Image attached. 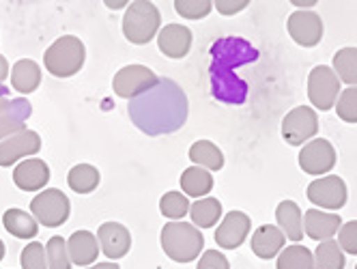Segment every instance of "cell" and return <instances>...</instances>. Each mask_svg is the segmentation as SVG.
Returning <instances> with one entry per match:
<instances>
[{
  "label": "cell",
  "instance_id": "obj_1",
  "mask_svg": "<svg viewBox=\"0 0 357 269\" xmlns=\"http://www.w3.org/2000/svg\"><path fill=\"white\" fill-rule=\"evenodd\" d=\"M132 123L146 136H164L181 130L188 121V97L183 89L170 78L160 82L130 100Z\"/></svg>",
  "mask_w": 357,
  "mask_h": 269
},
{
  "label": "cell",
  "instance_id": "obj_2",
  "mask_svg": "<svg viewBox=\"0 0 357 269\" xmlns=\"http://www.w3.org/2000/svg\"><path fill=\"white\" fill-rule=\"evenodd\" d=\"M259 50L241 37H222L211 45V91L218 102L239 106L248 97V82L237 76V67L254 63Z\"/></svg>",
  "mask_w": 357,
  "mask_h": 269
},
{
  "label": "cell",
  "instance_id": "obj_3",
  "mask_svg": "<svg viewBox=\"0 0 357 269\" xmlns=\"http://www.w3.org/2000/svg\"><path fill=\"white\" fill-rule=\"evenodd\" d=\"M160 241L166 256L176 263H192L205 250V237H202V233L194 224L181 222V220L178 222H168L162 229Z\"/></svg>",
  "mask_w": 357,
  "mask_h": 269
},
{
  "label": "cell",
  "instance_id": "obj_4",
  "mask_svg": "<svg viewBox=\"0 0 357 269\" xmlns=\"http://www.w3.org/2000/svg\"><path fill=\"white\" fill-rule=\"evenodd\" d=\"M84 56H86L84 43L78 37L65 35V37H59L45 50L43 65L56 78H71L82 69Z\"/></svg>",
  "mask_w": 357,
  "mask_h": 269
},
{
  "label": "cell",
  "instance_id": "obj_5",
  "mask_svg": "<svg viewBox=\"0 0 357 269\" xmlns=\"http://www.w3.org/2000/svg\"><path fill=\"white\" fill-rule=\"evenodd\" d=\"M160 26H162V13L153 3L136 0V3L127 7L125 17H123V35L130 43H136V45L149 43L158 35Z\"/></svg>",
  "mask_w": 357,
  "mask_h": 269
},
{
  "label": "cell",
  "instance_id": "obj_6",
  "mask_svg": "<svg viewBox=\"0 0 357 269\" xmlns=\"http://www.w3.org/2000/svg\"><path fill=\"white\" fill-rule=\"evenodd\" d=\"M69 211H71L69 199L56 187L43 190L31 201V213L35 215L37 222H41V226H47V229H56L65 224Z\"/></svg>",
  "mask_w": 357,
  "mask_h": 269
},
{
  "label": "cell",
  "instance_id": "obj_7",
  "mask_svg": "<svg viewBox=\"0 0 357 269\" xmlns=\"http://www.w3.org/2000/svg\"><path fill=\"white\" fill-rule=\"evenodd\" d=\"M340 95V80L334 69L327 65H319L308 76V97L310 104L317 110H331L338 102Z\"/></svg>",
  "mask_w": 357,
  "mask_h": 269
},
{
  "label": "cell",
  "instance_id": "obj_8",
  "mask_svg": "<svg viewBox=\"0 0 357 269\" xmlns=\"http://www.w3.org/2000/svg\"><path fill=\"white\" fill-rule=\"evenodd\" d=\"M160 82V78L144 65H127L121 71H116V76L112 80V89L123 100H134L136 95L153 89Z\"/></svg>",
  "mask_w": 357,
  "mask_h": 269
},
{
  "label": "cell",
  "instance_id": "obj_9",
  "mask_svg": "<svg viewBox=\"0 0 357 269\" xmlns=\"http://www.w3.org/2000/svg\"><path fill=\"white\" fill-rule=\"evenodd\" d=\"M336 149L325 138H314L299 151V168L305 175L321 177L336 166Z\"/></svg>",
  "mask_w": 357,
  "mask_h": 269
},
{
  "label": "cell",
  "instance_id": "obj_10",
  "mask_svg": "<svg viewBox=\"0 0 357 269\" xmlns=\"http://www.w3.org/2000/svg\"><path fill=\"white\" fill-rule=\"evenodd\" d=\"M317 132H319V118L310 106L293 108L282 121V138L293 146H301L303 142H308L310 138L317 136Z\"/></svg>",
  "mask_w": 357,
  "mask_h": 269
},
{
  "label": "cell",
  "instance_id": "obj_11",
  "mask_svg": "<svg viewBox=\"0 0 357 269\" xmlns=\"http://www.w3.org/2000/svg\"><path fill=\"white\" fill-rule=\"evenodd\" d=\"M305 194H308L310 203L329 211H338L347 205V185L336 175H327L312 181Z\"/></svg>",
  "mask_w": 357,
  "mask_h": 269
},
{
  "label": "cell",
  "instance_id": "obj_12",
  "mask_svg": "<svg viewBox=\"0 0 357 269\" xmlns=\"http://www.w3.org/2000/svg\"><path fill=\"white\" fill-rule=\"evenodd\" d=\"M289 35L301 47H314L323 37V20L317 11H295L289 15Z\"/></svg>",
  "mask_w": 357,
  "mask_h": 269
},
{
  "label": "cell",
  "instance_id": "obj_13",
  "mask_svg": "<svg viewBox=\"0 0 357 269\" xmlns=\"http://www.w3.org/2000/svg\"><path fill=\"white\" fill-rule=\"evenodd\" d=\"M41 149V136L33 130H22L0 142V166H13L17 160L35 155Z\"/></svg>",
  "mask_w": 357,
  "mask_h": 269
},
{
  "label": "cell",
  "instance_id": "obj_14",
  "mask_svg": "<svg viewBox=\"0 0 357 269\" xmlns=\"http://www.w3.org/2000/svg\"><path fill=\"white\" fill-rule=\"evenodd\" d=\"M250 229H252V220L243 211H231L224 215L222 224L215 231V243L224 250H235L245 241Z\"/></svg>",
  "mask_w": 357,
  "mask_h": 269
},
{
  "label": "cell",
  "instance_id": "obj_15",
  "mask_svg": "<svg viewBox=\"0 0 357 269\" xmlns=\"http://www.w3.org/2000/svg\"><path fill=\"white\" fill-rule=\"evenodd\" d=\"M158 47L168 59H183L192 47V31L183 24H168L158 35Z\"/></svg>",
  "mask_w": 357,
  "mask_h": 269
},
{
  "label": "cell",
  "instance_id": "obj_16",
  "mask_svg": "<svg viewBox=\"0 0 357 269\" xmlns=\"http://www.w3.org/2000/svg\"><path fill=\"white\" fill-rule=\"evenodd\" d=\"M97 241L108 259H123L132 248V235L119 222H106L97 231Z\"/></svg>",
  "mask_w": 357,
  "mask_h": 269
},
{
  "label": "cell",
  "instance_id": "obj_17",
  "mask_svg": "<svg viewBox=\"0 0 357 269\" xmlns=\"http://www.w3.org/2000/svg\"><path fill=\"white\" fill-rule=\"evenodd\" d=\"M340 226H342V217L336 213H327L319 209H310L303 213V235H308L314 241L334 239Z\"/></svg>",
  "mask_w": 357,
  "mask_h": 269
},
{
  "label": "cell",
  "instance_id": "obj_18",
  "mask_svg": "<svg viewBox=\"0 0 357 269\" xmlns=\"http://www.w3.org/2000/svg\"><path fill=\"white\" fill-rule=\"evenodd\" d=\"M13 181L24 192H37L50 181V168L43 160H24L13 170Z\"/></svg>",
  "mask_w": 357,
  "mask_h": 269
},
{
  "label": "cell",
  "instance_id": "obj_19",
  "mask_svg": "<svg viewBox=\"0 0 357 269\" xmlns=\"http://www.w3.org/2000/svg\"><path fill=\"white\" fill-rule=\"evenodd\" d=\"M31 112H33V108H31L29 100H24V97L11 100L9 106L0 112V142L22 130H26V121H29Z\"/></svg>",
  "mask_w": 357,
  "mask_h": 269
},
{
  "label": "cell",
  "instance_id": "obj_20",
  "mask_svg": "<svg viewBox=\"0 0 357 269\" xmlns=\"http://www.w3.org/2000/svg\"><path fill=\"white\" fill-rule=\"evenodd\" d=\"M67 252L71 263L86 267L93 265L99 256V246H97V237L91 231H75L71 233L67 241Z\"/></svg>",
  "mask_w": 357,
  "mask_h": 269
},
{
  "label": "cell",
  "instance_id": "obj_21",
  "mask_svg": "<svg viewBox=\"0 0 357 269\" xmlns=\"http://www.w3.org/2000/svg\"><path fill=\"white\" fill-rule=\"evenodd\" d=\"M284 241H287V237L282 231L273 224H265L252 235V250L259 259L269 261L284 250Z\"/></svg>",
  "mask_w": 357,
  "mask_h": 269
},
{
  "label": "cell",
  "instance_id": "obj_22",
  "mask_svg": "<svg viewBox=\"0 0 357 269\" xmlns=\"http://www.w3.org/2000/svg\"><path fill=\"white\" fill-rule=\"evenodd\" d=\"M278 229L291 241H301L303 237V213L295 201H282L275 207Z\"/></svg>",
  "mask_w": 357,
  "mask_h": 269
},
{
  "label": "cell",
  "instance_id": "obj_23",
  "mask_svg": "<svg viewBox=\"0 0 357 269\" xmlns=\"http://www.w3.org/2000/svg\"><path fill=\"white\" fill-rule=\"evenodd\" d=\"M11 84L22 95H29V93L37 91L41 84V67L31 59L17 61L11 69Z\"/></svg>",
  "mask_w": 357,
  "mask_h": 269
},
{
  "label": "cell",
  "instance_id": "obj_24",
  "mask_svg": "<svg viewBox=\"0 0 357 269\" xmlns=\"http://www.w3.org/2000/svg\"><path fill=\"white\" fill-rule=\"evenodd\" d=\"M181 187L188 197L192 199H202L213 190V177L207 168H200V166H190L183 170L181 175Z\"/></svg>",
  "mask_w": 357,
  "mask_h": 269
},
{
  "label": "cell",
  "instance_id": "obj_25",
  "mask_svg": "<svg viewBox=\"0 0 357 269\" xmlns=\"http://www.w3.org/2000/svg\"><path fill=\"white\" fill-rule=\"evenodd\" d=\"M3 224L17 239H33L39 233L37 220L24 209H7L3 215Z\"/></svg>",
  "mask_w": 357,
  "mask_h": 269
},
{
  "label": "cell",
  "instance_id": "obj_26",
  "mask_svg": "<svg viewBox=\"0 0 357 269\" xmlns=\"http://www.w3.org/2000/svg\"><path fill=\"white\" fill-rule=\"evenodd\" d=\"M190 160L207 170H222L224 166V153L211 140H196L190 146Z\"/></svg>",
  "mask_w": 357,
  "mask_h": 269
},
{
  "label": "cell",
  "instance_id": "obj_27",
  "mask_svg": "<svg viewBox=\"0 0 357 269\" xmlns=\"http://www.w3.org/2000/svg\"><path fill=\"white\" fill-rule=\"evenodd\" d=\"M190 217L196 229H211L222 217V203L218 199H200L190 207Z\"/></svg>",
  "mask_w": 357,
  "mask_h": 269
},
{
  "label": "cell",
  "instance_id": "obj_28",
  "mask_svg": "<svg viewBox=\"0 0 357 269\" xmlns=\"http://www.w3.org/2000/svg\"><path fill=\"white\" fill-rule=\"evenodd\" d=\"M67 183L75 194H91L99 185V170L91 164H78L69 170Z\"/></svg>",
  "mask_w": 357,
  "mask_h": 269
},
{
  "label": "cell",
  "instance_id": "obj_29",
  "mask_svg": "<svg viewBox=\"0 0 357 269\" xmlns=\"http://www.w3.org/2000/svg\"><path fill=\"white\" fill-rule=\"evenodd\" d=\"M275 269H314V254L310 248L295 243L280 252Z\"/></svg>",
  "mask_w": 357,
  "mask_h": 269
},
{
  "label": "cell",
  "instance_id": "obj_30",
  "mask_svg": "<svg viewBox=\"0 0 357 269\" xmlns=\"http://www.w3.org/2000/svg\"><path fill=\"white\" fill-rule=\"evenodd\" d=\"M334 73L349 86H357V47H342L334 54Z\"/></svg>",
  "mask_w": 357,
  "mask_h": 269
},
{
  "label": "cell",
  "instance_id": "obj_31",
  "mask_svg": "<svg viewBox=\"0 0 357 269\" xmlns=\"http://www.w3.org/2000/svg\"><path fill=\"white\" fill-rule=\"evenodd\" d=\"M314 269H344V252L338 241L327 239L321 241L314 252Z\"/></svg>",
  "mask_w": 357,
  "mask_h": 269
},
{
  "label": "cell",
  "instance_id": "obj_32",
  "mask_svg": "<svg viewBox=\"0 0 357 269\" xmlns=\"http://www.w3.org/2000/svg\"><path fill=\"white\" fill-rule=\"evenodd\" d=\"M190 207H192L190 201L185 199V194H181V192H166L164 197H162V201H160L162 215L172 220V222H178L181 217H185Z\"/></svg>",
  "mask_w": 357,
  "mask_h": 269
},
{
  "label": "cell",
  "instance_id": "obj_33",
  "mask_svg": "<svg viewBox=\"0 0 357 269\" xmlns=\"http://www.w3.org/2000/svg\"><path fill=\"white\" fill-rule=\"evenodd\" d=\"M45 256H47V269H71V259L67 252V241L56 235L47 241L45 246Z\"/></svg>",
  "mask_w": 357,
  "mask_h": 269
},
{
  "label": "cell",
  "instance_id": "obj_34",
  "mask_svg": "<svg viewBox=\"0 0 357 269\" xmlns=\"http://www.w3.org/2000/svg\"><path fill=\"white\" fill-rule=\"evenodd\" d=\"M336 114L344 123H357V86H349L338 95Z\"/></svg>",
  "mask_w": 357,
  "mask_h": 269
},
{
  "label": "cell",
  "instance_id": "obj_35",
  "mask_svg": "<svg viewBox=\"0 0 357 269\" xmlns=\"http://www.w3.org/2000/svg\"><path fill=\"white\" fill-rule=\"evenodd\" d=\"M213 9L211 0H176L174 3V11L178 15H183L188 20H202L207 17Z\"/></svg>",
  "mask_w": 357,
  "mask_h": 269
},
{
  "label": "cell",
  "instance_id": "obj_36",
  "mask_svg": "<svg viewBox=\"0 0 357 269\" xmlns=\"http://www.w3.org/2000/svg\"><path fill=\"white\" fill-rule=\"evenodd\" d=\"M20 263L24 269H47V256H45V246L39 241L29 243L20 254Z\"/></svg>",
  "mask_w": 357,
  "mask_h": 269
},
{
  "label": "cell",
  "instance_id": "obj_37",
  "mask_svg": "<svg viewBox=\"0 0 357 269\" xmlns=\"http://www.w3.org/2000/svg\"><path fill=\"white\" fill-rule=\"evenodd\" d=\"M338 246L347 254H357V220H351V222L340 226Z\"/></svg>",
  "mask_w": 357,
  "mask_h": 269
},
{
  "label": "cell",
  "instance_id": "obj_38",
  "mask_svg": "<svg viewBox=\"0 0 357 269\" xmlns=\"http://www.w3.org/2000/svg\"><path fill=\"white\" fill-rule=\"evenodd\" d=\"M196 269H231V265H228V259L220 250H205Z\"/></svg>",
  "mask_w": 357,
  "mask_h": 269
},
{
  "label": "cell",
  "instance_id": "obj_39",
  "mask_svg": "<svg viewBox=\"0 0 357 269\" xmlns=\"http://www.w3.org/2000/svg\"><path fill=\"white\" fill-rule=\"evenodd\" d=\"M245 7H248V0H237V3L235 0H215V9L222 15H235Z\"/></svg>",
  "mask_w": 357,
  "mask_h": 269
},
{
  "label": "cell",
  "instance_id": "obj_40",
  "mask_svg": "<svg viewBox=\"0 0 357 269\" xmlns=\"http://www.w3.org/2000/svg\"><path fill=\"white\" fill-rule=\"evenodd\" d=\"M7 73H9V63L3 54H0V84L7 80Z\"/></svg>",
  "mask_w": 357,
  "mask_h": 269
},
{
  "label": "cell",
  "instance_id": "obj_41",
  "mask_svg": "<svg viewBox=\"0 0 357 269\" xmlns=\"http://www.w3.org/2000/svg\"><path fill=\"white\" fill-rule=\"evenodd\" d=\"M7 95H9V91L7 89H0V112H3L7 106H9V100H7Z\"/></svg>",
  "mask_w": 357,
  "mask_h": 269
},
{
  "label": "cell",
  "instance_id": "obj_42",
  "mask_svg": "<svg viewBox=\"0 0 357 269\" xmlns=\"http://www.w3.org/2000/svg\"><path fill=\"white\" fill-rule=\"evenodd\" d=\"M86 269H121V267L114 263H97L95 267H86Z\"/></svg>",
  "mask_w": 357,
  "mask_h": 269
},
{
  "label": "cell",
  "instance_id": "obj_43",
  "mask_svg": "<svg viewBox=\"0 0 357 269\" xmlns=\"http://www.w3.org/2000/svg\"><path fill=\"white\" fill-rule=\"evenodd\" d=\"M3 259H5V243L0 241V261H3Z\"/></svg>",
  "mask_w": 357,
  "mask_h": 269
},
{
  "label": "cell",
  "instance_id": "obj_44",
  "mask_svg": "<svg viewBox=\"0 0 357 269\" xmlns=\"http://www.w3.org/2000/svg\"><path fill=\"white\" fill-rule=\"evenodd\" d=\"M355 269H357V265H355Z\"/></svg>",
  "mask_w": 357,
  "mask_h": 269
}]
</instances>
